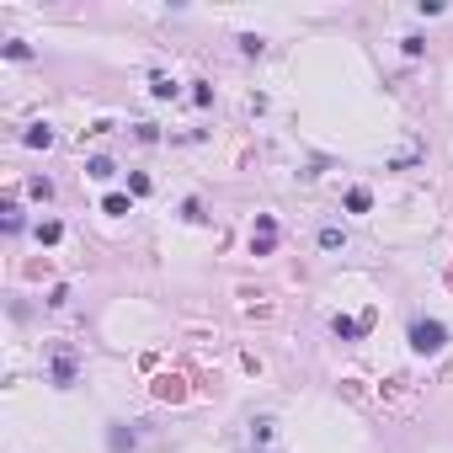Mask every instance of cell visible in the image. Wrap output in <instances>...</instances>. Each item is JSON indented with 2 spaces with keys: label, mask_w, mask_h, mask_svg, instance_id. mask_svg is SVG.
Wrapping results in <instances>:
<instances>
[{
  "label": "cell",
  "mask_w": 453,
  "mask_h": 453,
  "mask_svg": "<svg viewBox=\"0 0 453 453\" xmlns=\"http://www.w3.org/2000/svg\"><path fill=\"white\" fill-rule=\"evenodd\" d=\"M262 48H267V43L256 38V32H246V38H240V54H251V59H256V54H262Z\"/></svg>",
  "instance_id": "16"
},
{
  "label": "cell",
  "mask_w": 453,
  "mask_h": 453,
  "mask_svg": "<svg viewBox=\"0 0 453 453\" xmlns=\"http://www.w3.org/2000/svg\"><path fill=\"white\" fill-rule=\"evenodd\" d=\"M48 379H54V390H70V384H75V357L59 352V357H54V368H48Z\"/></svg>",
  "instance_id": "3"
},
{
  "label": "cell",
  "mask_w": 453,
  "mask_h": 453,
  "mask_svg": "<svg viewBox=\"0 0 453 453\" xmlns=\"http://www.w3.org/2000/svg\"><path fill=\"white\" fill-rule=\"evenodd\" d=\"M32 235H38V246H54V240L64 235V224H59V219H43V224L32 229Z\"/></svg>",
  "instance_id": "9"
},
{
  "label": "cell",
  "mask_w": 453,
  "mask_h": 453,
  "mask_svg": "<svg viewBox=\"0 0 453 453\" xmlns=\"http://www.w3.org/2000/svg\"><path fill=\"white\" fill-rule=\"evenodd\" d=\"M341 246H347V229H341V224L320 229V251H341Z\"/></svg>",
  "instance_id": "7"
},
{
  "label": "cell",
  "mask_w": 453,
  "mask_h": 453,
  "mask_svg": "<svg viewBox=\"0 0 453 453\" xmlns=\"http://www.w3.org/2000/svg\"><path fill=\"white\" fill-rule=\"evenodd\" d=\"M102 213H112V219H118V213H128V198H123V192H107Z\"/></svg>",
  "instance_id": "15"
},
{
  "label": "cell",
  "mask_w": 453,
  "mask_h": 453,
  "mask_svg": "<svg viewBox=\"0 0 453 453\" xmlns=\"http://www.w3.org/2000/svg\"><path fill=\"white\" fill-rule=\"evenodd\" d=\"M149 96H155V102H171V96H176V81H171V75H149Z\"/></svg>",
  "instance_id": "6"
},
{
  "label": "cell",
  "mask_w": 453,
  "mask_h": 453,
  "mask_svg": "<svg viewBox=\"0 0 453 453\" xmlns=\"http://www.w3.org/2000/svg\"><path fill=\"white\" fill-rule=\"evenodd\" d=\"M27 192H32L38 203H48V198H54V182H48V176H32V182H27Z\"/></svg>",
  "instance_id": "13"
},
{
  "label": "cell",
  "mask_w": 453,
  "mask_h": 453,
  "mask_svg": "<svg viewBox=\"0 0 453 453\" xmlns=\"http://www.w3.org/2000/svg\"><path fill=\"white\" fill-rule=\"evenodd\" d=\"M443 347H448V326H443V320H416V326H411V352L437 357Z\"/></svg>",
  "instance_id": "1"
},
{
  "label": "cell",
  "mask_w": 453,
  "mask_h": 453,
  "mask_svg": "<svg viewBox=\"0 0 453 453\" xmlns=\"http://www.w3.org/2000/svg\"><path fill=\"white\" fill-rule=\"evenodd\" d=\"M85 176H91V182H112V176H118V165L107 160V155H91V160H85Z\"/></svg>",
  "instance_id": "4"
},
{
  "label": "cell",
  "mask_w": 453,
  "mask_h": 453,
  "mask_svg": "<svg viewBox=\"0 0 453 453\" xmlns=\"http://www.w3.org/2000/svg\"><path fill=\"white\" fill-rule=\"evenodd\" d=\"M368 203H373L368 187H352V192H347V208H352V213H368Z\"/></svg>",
  "instance_id": "12"
},
{
  "label": "cell",
  "mask_w": 453,
  "mask_h": 453,
  "mask_svg": "<svg viewBox=\"0 0 453 453\" xmlns=\"http://www.w3.org/2000/svg\"><path fill=\"white\" fill-rule=\"evenodd\" d=\"M107 443H112V453H128L134 443H139V432H123V427H112V432H107Z\"/></svg>",
  "instance_id": "10"
},
{
  "label": "cell",
  "mask_w": 453,
  "mask_h": 453,
  "mask_svg": "<svg viewBox=\"0 0 453 453\" xmlns=\"http://www.w3.org/2000/svg\"><path fill=\"white\" fill-rule=\"evenodd\" d=\"M272 246H277V219H272V213H262V219H256V229H251V251H256V256H267Z\"/></svg>",
  "instance_id": "2"
},
{
  "label": "cell",
  "mask_w": 453,
  "mask_h": 453,
  "mask_svg": "<svg viewBox=\"0 0 453 453\" xmlns=\"http://www.w3.org/2000/svg\"><path fill=\"white\" fill-rule=\"evenodd\" d=\"M128 192H134V198H149V176H128Z\"/></svg>",
  "instance_id": "17"
},
{
  "label": "cell",
  "mask_w": 453,
  "mask_h": 453,
  "mask_svg": "<svg viewBox=\"0 0 453 453\" xmlns=\"http://www.w3.org/2000/svg\"><path fill=\"white\" fill-rule=\"evenodd\" d=\"M400 48H405V54H411V59H416V54L427 48V38H416V32H411V38H400Z\"/></svg>",
  "instance_id": "18"
},
{
  "label": "cell",
  "mask_w": 453,
  "mask_h": 453,
  "mask_svg": "<svg viewBox=\"0 0 453 453\" xmlns=\"http://www.w3.org/2000/svg\"><path fill=\"white\" fill-rule=\"evenodd\" d=\"M21 145H27V149H48V145H54V128H48V123H32L27 134H21Z\"/></svg>",
  "instance_id": "5"
},
{
  "label": "cell",
  "mask_w": 453,
  "mask_h": 453,
  "mask_svg": "<svg viewBox=\"0 0 453 453\" xmlns=\"http://www.w3.org/2000/svg\"><path fill=\"white\" fill-rule=\"evenodd\" d=\"M330 330H336L341 341H352V336H363V320H347V315H336V320H330Z\"/></svg>",
  "instance_id": "8"
},
{
  "label": "cell",
  "mask_w": 453,
  "mask_h": 453,
  "mask_svg": "<svg viewBox=\"0 0 453 453\" xmlns=\"http://www.w3.org/2000/svg\"><path fill=\"white\" fill-rule=\"evenodd\" d=\"M0 54L17 59V64H27V59H32V43H0Z\"/></svg>",
  "instance_id": "11"
},
{
  "label": "cell",
  "mask_w": 453,
  "mask_h": 453,
  "mask_svg": "<svg viewBox=\"0 0 453 453\" xmlns=\"http://www.w3.org/2000/svg\"><path fill=\"white\" fill-rule=\"evenodd\" d=\"M0 224L17 235V229H21V208H17V203H6V208H0Z\"/></svg>",
  "instance_id": "14"
}]
</instances>
